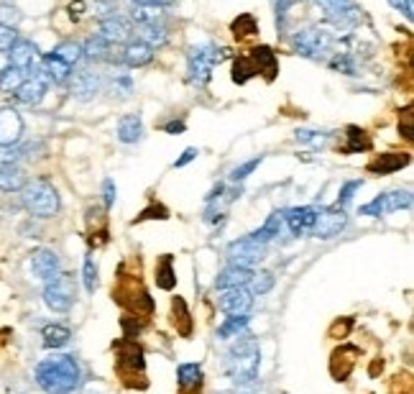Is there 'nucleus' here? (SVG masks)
<instances>
[{
	"label": "nucleus",
	"instance_id": "obj_14",
	"mask_svg": "<svg viewBox=\"0 0 414 394\" xmlns=\"http://www.w3.org/2000/svg\"><path fill=\"white\" fill-rule=\"evenodd\" d=\"M70 85H72V95H74L77 100H82V103H87V100H93L95 95L102 93L105 77H102L100 72H95L93 67H87V70L72 72Z\"/></svg>",
	"mask_w": 414,
	"mask_h": 394
},
{
	"label": "nucleus",
	"instance_id": "obj_39",
	"mask_svg": "<svg viewBox=\"0 0 414 394\" xmlns=\"http://www.w3.org/2000/svg\"><path fill=\"white\" fill-rule=\"evenodd\" d=\"M172 315H174V325H180L177 331L182 336H189L192 333V315H189V308L184 297H174L172 300Z\"/></svg>",
	"mask_w": 414,
	"mask_h": 394
},
{
	"label": "nucleus",
	"instance_id": "obj_58",
	"mask_svg": "<svg viewBox=\"0 0 414 394\" xmlns=\"http://www.w3.org/2000/svg\"><path fill=\"white\" fill-rule=\"evenodd\" d=\"M197 157H200V149H195V146H189V149L182 151V157L177 159V161H174V166H177V169H182V166H187L189 161H195Z\"/></svg>",
	"mask_w": 414,
	"mask_h": 394
},
{
	"label": "nucleus",
	"instance_id": "obj_55",
	"mask_svg": "<svg viewBox=\"0 0 414 394\" xmlns=\"http://www.w3.org/2000/svg\"><path fill=\"white\" fill-rule=\"evenodd\" d=\"M21 21V13H18V8H13V6H3L0 8V24L6 26H13Z\"/></svg>",
	"mask_w": 414,
	"mask_h": 394
},
{
	"label": "nucleus",
	"instance_id": "obj_35",
	"mask_svg": "<svg viewBox=\"0 0 414 394\" xmlns=\"http://www.w3.org/2000/svg\"><path fill=\"white\" fill-rule=\"evenodd\" d=\"M154 279H157L159 290H164V292H172L174 287H177V271H174V261L169 253L159 259L157 269H154Z\"/></svg>",
	"mask_w": 414,
	"mask_h": 394
},
{
	"label": "nucleus",
	"instance_id": "obj_11",
	"mask_svg": "<svg viewBox=\"0 0 414 394\" xmlns=\"http://www.w3.org/2000/svg\"><path fill=\"white\" fill-rule=\"evenodd\" d=\"M51 85L47 77V72L41 70V64L36 62L29 70V77L24 79V85L18 87L16 93V100L21 105H29V108H33V105H39L41 100H44V95H47V87Z\"/></svg>",
	"mask_w": 414,
	"mask_h": 394
},
{
	"label": "nucleus",
	"instance_id": "obj_36",
	"mask_svg": "<svg viewBox=\"0 0 414 394\" xmlns=\"http://www.w3.org/2000/svg\"><path fill=\"white\" fill-rule=\"evenodd\" d=\"M230 33H233L238 41L258 36L256 16H253V13H238V18H233V21H230Z\"/></svg>",
	"mask_w": 414,
	"mask_h": 394
},
{
	"label": "nucleus",
	"instance_id": "obj_29",
	"mask_svg": "<svg viewBox=\"0 0 414 394\" xmlns=\"http://www.w3.org/2000/svg\"><path fill=\"white\" fill-rule=\"evenodd\" d=\"M202 377H205L202 366L195 361H187L177 366V384H180L182 392H200Z\"/></svg>",
	"mask_w": 414,
	"mask_h": 394
},
{
	"label": "nucleus",
	"instance_id": "obj_50",
	"mask_svg": "<svg viewBox=\"0 0 414 394\" xmlns=\"http://www.w3.org/2000/svg\"><path fill=\"white\" fill-rule=\"evenodd\" d=\"M133 90V82L128 74H113V93L118 97H128V93Z\"/></svg>",
	"mask_w": 414,
	"mask_h": 394
},
{
	"label": "nucleus",
	"instance_id": "obj_18",
	"mask_svg": "<svg viewBox=\"0 0 414 394\" xmlns=\"http://www.w3.org/2000/svg\"><path fill=\"white\" fill-rule=\"evenodd\" d=\"M31 269H33V274L39 276L44 284L51 282V279H56V276L62 274L59 256H56L51 249H36V251L31 253Z\"/></svg>",
	"mask_w": 414,
	"mask_h": 394
},
{
	"label": "nucleus",
	"instance_id": "obj_49",
	"mask_svg": "<svg viewBox=\"0 0 414 394\" xmlns=\"http://www.w3.org/2000/svg\"><path fill=\"white\" fill-rule=\"evenodd\" d=\"M18 41L16 26H6L0 24V52H10V47Z\"/></svg>",
	"mask_w": 414,
	"mask_h": 394
},
{
	"label": "nucleus",
	"instance_id": "obj_37",
	"mask_svg": "<svg viewBox=\"0 0 414 394\" xmlns=\"http://www.w3.org/2000/svg\"><path fill=\"white\" fill-rule=\"evenodd\" d=\"M248 325H250L248 315H228V320H223L218 328V338L223 340L238 338V336H243V333L248 331Z\"/></svg>",
	"mask_w": 414,
	"mask_h": 394
},
{
	"label": "nucleus",
	"instance_id": "obj_28",
	"mask_svg": "<svg viewBox=\"0 0 414 394\" xmlns=\"http://www.w3.org/2000/svg\"><path fill=\"white\" fill-rule=\"evenodd\" d=\"M41 70L47 72V77H49V82L51 85H64V82H70V77H72V72H74V67H70L67 62H62L56 54H44L41 56Z\"/></svg>",
	"mask_w": 414,
	"mask_h": 394
},
{
	"label": "nucleus",
	"instance_id": "obj_7",
	"mask_svg": "<svg viewBox=\"0 0 414 394\" xmlns=\"http://www.w3.org/2000/svg\"><path fill=\"white\" fill-rule=\"evenodd\" d=\"M333 44H335V36L320 26H305L292 36V49L307 59H315V62L325 59L333 52Z\"/></svg>",
	"mask_w": 414,
	"mask_h": 394
},
{
	"label": "nucleus",
	"instance_id": "obj_12",
	"mask_svg": "<svg viewBox=\"0 0 414 394\" xmlns=\"http://www.w3.org/2000/svg\"><path fill=\"white\" fill-rule=\"evenodd\" d=\"M225 259L228 264H235V267H246V269H253L256 264L266 259V246L264 244H253L250 238H238L233 244H228V251H225Z\"/></svg>",
	"mask_w": 414,
	"mask_h": 394
},
{
	"label": "nucleus",
	"instance_id": "obj_44",
	"mask_svg": "<svg viewBox=\"0 0 414 394\" xmlns=\"http://www.w3.org/2000/svg\"><path fill=\"white\" fill-rule=\"evenodd\" d=\"M82 282H85L87 294H95V290H97V261L90 253L85 256V264H82Z\"/></svg>",
	"mask_w": 414,
	"mask_h": 394
},
{
	"label": "nucleus",
	"instance_id": "obj_24",
	"mask_svg": "<svg viewBox=\"0 0 414 394\" xmlns=\"http://www.w3.org/2000/svg\"><path fill=\"white\" fill-rule=\"evenodd\" d=\"M253 269H246V267H235V264H228L218 276H215V290H233V287H246L250 284L253 279Z\"/></svg>",
	"mask_w": 414,
	"mask_h": 394
},
{
	"label": "nucleus",
	"instance_id": "obj_26",
	"mask_svg": "<svg viewBox=\"0 0 414 394\" xmlns=\"http://www.w3.org/2000/svg\"><path fill=\"white\" fill-rule=\"evenodd\" d=\"M282 228H284V213L282 210H273L269 218L264 221V226H258L253 233H248L246 238H250L253 244H271L273 238L282 236Z\"/></svg>",
	"mask_w": 414,
	"mask_h": 394
},
{
	"label": "nucleus",
	"instance_id": "obj_23",
	"mask_svg": "<svg viewBox=\"0 0 414 394\" xmlns=\"http://www.w3.org/2000/svg\"><path fill=\"white\" fill-rule=\"evenodd\" d=\"M116 139L125 146H133L143 139V120L138 113H125L123 118L118 120L116 126Z\"/></svg>",
	"mask_w": 414,
	"mask_h": 394
},
{
	"label": "nucleus",
	"instance_id": "obj_48",
	"mask_svg": "<svg viewBox=\"0 0 414 394\" xmlns=\"http://www.w3.org/2000/svg\"><path fill=\"white\" fill-rule=\"evenodd\" d=\"M399 136H404L406 141L414 139V128H412V105H406L404 111L399 113Z\"/></svg>",
	"mask_w": 414,
	"mask_h": 394
},
{
	"label": "nucleus",
	"instance_id": "obj_31",
	"mask_svg": "<svg viewBox=\"0 0 414 394\" xmlns=\"http://www.w3.org/2000/svg\"><path fill=\"white\" fill-rule=\"evenodd\" d=\"M138 41L149 44V47L157 52L159 47H164L166 41H169V29H166L159 18H154V21H149V24L138 26Z\"/></svg>",
	"mask_w": 414,
	"mask_h": 394
},
{
	"label": "nucleus",
	"instance_id": "obj_43",
	"mask_svg": "<svg viewBox=\"0 0 414 394\" xmlns=\"http://www.w3.org/2000/svg\"><path fill=\"white\" fill-rule=\"evenodd\" d=\"M250 77H256V72H253L248 54H238L233 59V82L235 85H246Z\"/></svg>",
	"mask_w": 414,
	"mask_h": 394
},
{
	"label": "nucleus",
	"instance_id": "obj_40",
	"mask_svg": "<svg viewBox=\"0 0 414 394\" xmlns=\"http://www.w3.org/2000/svg\"><path fill=\"white\" fill-rule=\"evenodd\" d=\"M51 54H56L62 62L70 64V67H74L77 62H82L85 52H82V44H77V41H62V44H56V47L51 49Z\"/></svg>",
	"mask_w": 414,
	"mask_h": 394
},
{
	"label": "nucleus",
	"instance_id": "obj_16",
	"mask_svg": "<svg viewBox=\"0 0 414 394\" xmlns=\"http://www.w3.org/2000/svg\"><path fill=\"white\" fill-rule=\"evenodd\" d=\"M21 136H24V118H21V113L16 108H10V105L0 108V149L18 143Z\"/></svg>",
	"mask_w": 414,
	"mask_h": 394
},
{
	"label": "nucleus",
	"instance_id": "obj_59",
	"mask_svg": "<svg viewBox=\"0 0 414 394\" xmlns=\"http://www.w3.org/2000/svg\"><path fill=\"white\" fill-rule=\"evenodd\" d=\"M184 128H187V123L184 120H169V123H164V131L166 134H184Z\"/></svg>",
	"mask_w": 414,
	"mask_h": 394
},
{
	"label": "nucleus",
	"instance_id": "obj_4",
	"mask_svg": "<svg viewBox=\"0 0 414 394\" xmlns=\"http://www.w3.org/2000/svg\"><path fill=\"white\" fill-rule=\"evenodd\" d=\"M113 354H116V371L128 386H146V354H143L141 343L131 338H120L113 343Z\"/></svg>",
	"mask_w": 414,
	"mask_h": 394
},
{
	"label": "nucleus",
	"instance_id": "obj_52",
	"mask_svg": "<svg viewBox=\"0 0 414 394\" xmlns=\"http://www.w3.org/2000/svg\"><path fill=\"white\" fill-rule=\"evenodd\" d=\"M116 197H118V187H116V182L110 180H105L102 182V203H105V210H110V207L116 205Z\"/></svg>",
	"mask_w": 414,
	"mask_h": 394
},
{
	"label": "nucleus",
	"instance_id": "obj_60",
	"mask_svg": "<svg viewBox=\"0 0 414 394\" xmlns=\"http://www.w3.org/2000/svg\"><path fill=\"white\" fill-rule=\"evenodd\" d=\"M70 10H72V18H79V16H82V10H85V3H82V0H77V3H72V6H70Z\"/></svg>",
	"mask_w": 414,
	"mask_h": 394
},
{
	"label": "nucleus",
	"instance_id": "obj_2",
	"mask_svg": "<svg viewBox=\"0 0 414 394\" xmlns=\"http://www.w3.org/2000/svg\"><path fill=\"white\" fill-rule=\"evenodd\" d=\"M261 369V346L250 336H238L225 354V374L235 386H253Z\"/></svg>",
	"mask_w": 414,
	"mask_h": 394
},
{
	"label": "nucleus",
	"instance_id": "obj_17",
	"mask_svg": "<svg viewBox=\"0 0 414 394\" xmlns=\"http://www.w3.org/2000/svg\"><path fill=\"white\" fill-rule=\"evenodd\" d=\"M250 305H253V292L246 290V287L225 290L218 300L220 313H225V315H248Z\"/></svg>",
	"mask_w": 414,
	"mask_h": 394
},
{
	"label": "nucleus",
	"instance_id": "obj_19",
	"mask_svg": "<svg viewBox=\"0 0 414 394\" xmlns=\"http://www.w3.org/2000/svg\"><path fill=\"white\" fill-rule=\"evenodd\" d=\"M248 59L250 64H253V72H256V74H264L266 82H273V79H276V74H279V56L273 54L271 47L261 44V47L250 49Z\"/></svg>",
	"mask_w": 414,
	"mask_h": 394
},
{
	"label": "nucleus",
	"instance_id": "obj_54",
	"mask_svg": "<svg viewBox=\"0 0 414 394\" xmlns=\"http://www.w3.org/2000/svg\"><path fill=\"white\" fill-rule=\"evenodd\" d=\"M389 6L394 10H399V13H401L406 21H412V16H414V0H389Z\"/></svg>",
	"mask_w": 414,
	"mask_h": 394
},
{
	"label": "nucleus",
	"instance_id": "obj_13",
	"mask_svg": "<svg viewBox=\"0 0 414 394\" xmlns=\"http://www.w3.org/2000/svg\"><path fill=\"white\" fill-rule=\"evenodd\" d=\"M317 3H320L322 10L328 13V18L337 29H353L363 18V10L353 0H317Z\"/></svg>",
	"mask_w": 414,
	"mask_h": 394
},
{
	"label": "nucleus",
	"instance_id": "obj_6",
	"mask_svg": "<svg viewBox=\"0 0 414 394\" xmlns=\"http://www.w3.org/2000/svg\"><path fill=\"white\" fill-rule=\"evenodd\" d=\"M113 300L136 317H143L154 313V300H151L149 290L138 282V276H128V279L120 276L118 287H113Z\"/></svg>",
	"mask_w": 414,
	"mask_h": 394
},
{
	"label": "nucleus",
	"instance_id": "obj_15",
	"mask_svg": "<svg viewBox=\"0 0 414 394\" xmlns=\"http://www.w3.org/2000/svg\"><path fill=\"white\" fill-rule=\"evenodd\" d=\"M409 164H412V154L409 151H401V154L391 151V154H379V157L371 159L366 164V172L376 174V177H386V174L401 172Z\"/></svg>",
	"mask_w": 414,
	"mask_h": 394
},
{
	"label": "nucleus",
	"instance_id": "obj_22",
	"mask_svg": "<svg viewBox=\"0 0 414 394\" xmlns=\"http://www.w3.org/2000/svg\"><path fill=\"white\" fill-rule=\"evenodd\" d=\"M131 33H133L131 21L116 13V16L100 21V33H97V36H102L108 44H128V41H131Z\"/></svg>",
	"mask_w": 414,
	"mask_h": 394
},
{
	"label": "nucleus",
	"instance_id": "obj_30",
	"mask_svg": "<svg viewBox=\"0 0 414 394\" xmlns=\"http://www.w3.org/2000/svg\"><path fill=\"white\" fill-rule=\"evenodd\" d=\"M26 172L18 164L0 161V192H21L26 184Z\"/></svg>",
	"mask_w": 414,
	"mask_h": 394
},
{
	"label": "nucleus",
	"instance_id": "obj_34",
	"mask_svg": "<svg viewBox=\"0 0 414 394\" xmlns=\"http://www.w3.org/2000/svg\"><path fill=\"white\" fill-rule=\"evenodd\" d=\"M44 348H64L72 340V331L62 323H49L41 328Z\"/></svg>",
	"mask_w": 414,
	"mask_h": 394
},
{
	"label": "nucleus",
	"instance_id": "obj_20",
	"mask_svg": "<svg viewBox=\"0 0 414 394\" xmlns=\"http://www.w3.org/2000/svg\"><path fill=\"white\" fill-rule=\"evenodd\" d=\"M315 215H317V207L312 205H302V207H292L284 213V223H287V228L294 238H302L307 236L315 226Z\"/></svg>",
	"mask_w": 414,
	"mask_h": 394
},
{
	"label": "nucleus",
	"instance_id": "obj_57",
	"mask_svg": "<svg viewBox=\"0 0 414 394\" xmlns=\"http://www.w3.org/2000/svg\"><path fill=\"white\" fill-rule=\"evenodd\" d=\"M177 0H133V6H141V8H169Z\"/></svg>",
	"mask_w": 414,
	"mask_h": 394
},
{
	"label": "nucleus",
	"instance_id": "obj_5",
	"mask_svg": "<svg viewBox=\"0 0 414 394\" xmlns=\"http://www.w3.org/2000/svg\"><path fill=\"white\" fill-rule=\"evenodd\" d=\"M225 49L215 44H192L187 49V82L195 87H205L212 79V72L223 62Z\"/></svg>",
	"mask_w": 414,
	"mask_h": 394
},
{
	"label": "nucleus",
	"instance_id": "obj_46",
	"mask_svg": "<svg viewBox=\"0 0 414 394\" xmlns=\"http://www.w3.org/2000/svg\"><path fill=\"white\" fill-rule=\"evenodd\" d=\"M169 218V210H166L161 203H151L146 210H141V213L136 215V221L133 223H143V221H166Z\"/></svg>",
	"mask_w": 414,
	"mask_h": 394
},
{
	"label": "nucleus",
	"instance_id": "obj_33",
	"mask_svg": "<svg viewBox=\"0 0 414 394\" xmlns=\"http://www.w3.org/2000/svg\"><path fill=\"white\" fill-rule=\"evenodd\" d=\"M82 52H85L82 59H87L90 64L113 62V44H108L102 36H93V39H87V44H82Z\"/></svg>",
	"mask_w": 414,
	"mask_h": 394
},
{
	"label": "nucleus",
	"instance_id": "obj_47",
	"mask_svg": "<svg viewBox=\"0 0 414 394\" xmlns=\"http://www.w3.org/2000/svg\"><path fill=\"white\" fill-rule=\"evenodd\" d=\"M273 271H258V274H253V279H250V284H253V294H266V292L273 287Z\"/></svg>",
	"mask_w": 414,
	"mask_h": 394
},
{
	"label": "nucleus",
	"instance_id": "obj_41",
	"mask_svg": "<svg viewBox=\"0 0 414 394\" xmlns=\"http://www.w3.org/2000/svg\"><path fill=\"white\" fill-rule=\"evenodd\" d=\"M294 139L299 143H305V146H312V149H325L330 141V134L328 131H310V128H297L294 131Z\"/></svg>",
	"mask_w": 414,
	"mask_h": 394
},
{
	"label": "nucleus",
	"instance_id": "obj_21",
	"mask_svg": "<svg viewBox=\"0 0 414 394\" xmlns=\"http://www.w3.org/2000/svg\"><path fill=\"white\" fill-rule=\"evenodd\" d=\"M358 348L356 346H340L335 348V354L330 356V374H333V379H337V381H345V379L351 377V371L356 369V358H358Z\"/></svg>",
	"mask_w": 414,
	"mask_h": 394
},
{
	"label": "nucleus",
	"instance_id": "obj_51",
	"mask_svg": "<svg viewBox=\"0 0 414 394\" xmlns=\"http://www.w3.org/2000/svg\"><path fill=\"white\" fill-rule=\"evenodd\" d=\"M120 328H123V338L136 340V336L143 331V323H138V320L131 317V315H125L123 320H120Z\"/></svg>",
	"mask_w": 414,
	"mask_h": 394
},
{
	"label": "nucleus",
	"instance_id": "obj_9",
	"mask_svg": "<svg viewBox=\"0 0 414 394\" xmlns=\"http://www.w3.org/2000/svg\"><path fill=\"white\" fill-rule=\"evenodd\" d=\"M44 302L54 313H70L74 308V302H77V290H74L72 276L59 274L56 279L47 282V287H44Z\"/></svg>",
	"mask_w": 414,
	"mask_h": 394
},
{
	"label": "nucleus",
	"instance_id": "obj_45",
	"mask_svg": "<svg viewBox=\"0 0 414 394\" xmlns=\"http://www.w3.org/2000/svg\"><path fill=\"white\" fill-rule=\"evenodd\" d=\"M363 187V180H348L340 187V192H337V200H335V207H340V210H345V207L353 203V197H356V192Z\"/></svg>",
	"mask_w": 414,
	"mask_h": 394
},
{
	"label": "nucleus",
	"instance_id": "obj_56",
	"mask_svg": "<svg viewBox=\"0 0 414 394\" xmlns=\"http://www.w3.org/2000/svg\"><path fill=\"white\" fill-rule=\"evenodd\" d=\"M351 328H353V317H343V323L337 320V323L330 328V336H335V338H345V336L351 333Z\"/></svg>",
	"mask_w": 414,
	"mask_h": 394
},
{
	"label": "nucleus",
	"instance_id": "obj_8",
	"mask_svg": "<svg viewBox=\"0 0 414 394\" xmlns=\"http://www.w3.org/2000/svg\"><path fill=\"white\" fill-rule=\"evenodd\" d=\"M409 207H412V192L409 189H386L381 195H376L371 203L360 205L358 213L368 215V218H381V215L409 210Z\"/></svg>",
	"mask_w": 414,
	"mask_h": 394
},
{
	"label": "nucleus",
	"instance_id": "obj_25",
	"mask_svg": "<svg viewBox=\"0 0 414 394\" xmlns=\"http://www.w3.org/2000/svg\"><path fill=\"white\" fill-rule=\"evenodd\" d=\"M8 56H10V64H13V67H21V70L29 72L33 64L39 62V47H36L33 41L21 39V36H18V41L10 47Z\"/></svg>",
	"mask_w": 414,
	"mask_h": 394
},
{
	"label": "nucleus",
	"instance_id": "obj_38",
	"mask_svg": "<svg viewBox=\"0 0 414 394\" xmlns=\"http://www.w3.org/2000/svg\"><path fill=\"white\" fill-rule=\"evenodd\" d=\"M26 77H29V72L21 70V67L8 64V67L0 70V90H3V93H16L18 87L24 85Z\"/></svg>",
	"mask_w": 414,
	"mask_h": 394
},
{
	"label": "nucleus",
	"instance_id": "obj_10",
	"mask_svg": "<svg viewBox=\"0 0 414 394\" xmlns=\"http://www.w3.org/2000/svg\"><path fill=\"white\" fill-rule=\"evenodd\" d=\"M348 228V215L340 207H320L315 215V226L310 230V236L320 238V241H330V238L340 236Z\"/></svg>",
	"mask_w": 414,
	"mask_h": 394
},
{
	"label": "nucleus",
	"instance_id": "obj_1",
	"mask_svg": "<svg viewBox=\"0 0 414 394\" xmlns=\"http://www.w3.org/2000/svg\"><path fill=\"white\" fill-rule=\"evenodd\" d=\"M33 374H36L39 389L47 394H72L82 384V371H79L77 358L67 354L47 356L44 361H39Z\"/></svg>",
	"mask_w": 414,
	"mask_h": 394
},
{
	"label": "nucleus",
	"instance_id": "obj_27",
	"mask_svg": "<svg viewBox=\"0 0 414 394\" xmlns=\"http://www.w3.org/2000/svg\"><path fill=\"white\" fill-rule=\"evenodd\" d=\"M123 64L125 67H131V70H138V67H146V64L154 62V49L149 44H143V41H128L123 49Z\"/></svg>",
	"mask_w": 414,
	"mask_h": 394
},
{
	"label": "nucleus",
	"instance_id": "obj_53",
	"mask_svg": "<svg viewBox=\"0 0 414 394\" xmlns=\"http://www.w3.org/2000/svg\"><path fill=\"white\" fill-rule=\"evenodd\" d=\"M116 13L118 10H116V3H113V0H97V3H95V16L100 18V21L116 16Z\"/></svg>",
	"mask_w": 414,
	"mask_h": 394
},
{
	"label": "nucleus",
	"instance_id": "obj_32",
	"mask_svg": "<svg viewBox=\"0 0 414 394\" xmlns=\"http://www.w3.org/2000/svg\"><path fill=\"white\" fill-rule=\"evenodd\" d=\"M371 146H374V141L363 128L348 126L345 128V146L340 149V154H360V151H371Z\"/></svg>",
	"mask_w": 414,
	"mask_h": 394
},
{
	"label": "nucleus",
	"instance_id": "obj_3",
	"mask_svg": "<svg viewBox=\"0 0 414 394\" xmlns=\"http://www.w3.org/2000/svg\"><path fill=\"white\" fill-rule=\"evenodd\" d=\"M21 203L33 218H39V221H49V218H54L59 213V205H62V200H59V192L47 177H36V180L26 182L24 189H21Z\"/></svg>",
	"mask_w": 414,
	"mask_h": 394
},
{
	"label": "nucleus",
	"instance_id": "obj_42",
	"mask_svg": "<svg viewBox=\"0 0 414 394\" xmlns=\"http://www.w3.org/2000/svg\"><path fill=\"white\" fill-rule=\"evenodd\" d=\"M264 164V154H258V157L248 159V161H243V164H238L233 169V172L228 174V182H233V184H241V182H246L250 177V174L256 172L258 166Z\"/></svg>",
	"mask_w": 414,
	"mask_h": 394
}]
</instances>
